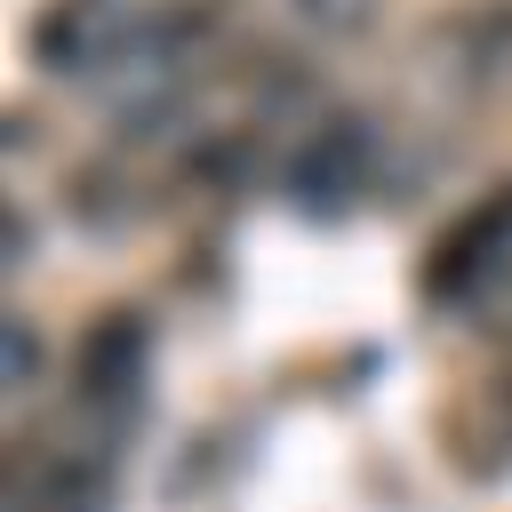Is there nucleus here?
Masks as SVG:
<instances>
[{"label":"nucleus","instance_id":"obj_1","mask_svg":"<svg viewBox=\"0 0 512 512\" xmlns=\"http://www.w3.org/2000/svg\"><path fill=\"white\" fill-rule=\"evenodd\" d=\"M144 344V312H104L72 352V400L96 416L104 440H120L128 416L144 408Z\"/></svg>","mask_w":512,"mask_h":512},{"label":"nucleus","instance_id":"obj_2","mask_svg":"<svg viewBox=\"0 0 512 512\" xmlns=\"http://www.w3.org/2000/svg\"><path fill=\"white\" fill-rule=\"evenodd\" d=\"M128 24H136L128 0H48V8L32 16V56H40L48 72H80V80H96V72L120 64Z\"/></svg>","mask_w":512,"mask_h":512},{"label":"nucleus","instance_id":"obj_3","mask_svg":"<svg viewBox=\"0 0 512 512\" xmlns=\"http://www.w3.org/2000/svg\"><path fill=\"white\" fill-rule=\"evenodd\" d=\"M368 168H376V128H368L360 112H336V120H320L312 144L296 152L288 192H296L304 216H336V208L368 184Z\"/></svg>","mask_w":512,"mask_h":512},{"label":"nucleus","instance_id":"obj_4","mask_svg":"<svg viewBox=\"0 0 512 512\" xmlns=\"http://www.w3.org/2000/svg\"><path fill=\"white\" fill-rule=\"evenodd\" d=\"M504 256H512V184L496 192V200H480L440 248H432V272H424V296H472V288H488L496 272H504Z\"/></svg>","mask_w":512,"mask_h":512},{"label":"nucleus","instance_id":"obj_5","mask_svg":"<svg viewBox=\"0 0 512 512\" xmlns=\"http://www.w3.org/2000/svg\"><path fill=\"white\" fill-rule=\"evenodd\" d=\"M296 16L320 32V40H360L376 24V0H296Z\"/></svg>","mask_w":512,"mask_h":512},{"label":"nucleus","instance_id":"obj_6","mask_svg":"<svg viewBox=\"0 0 512 512\" xmlns=\"http://www.w3.org/2000/svg\"><path fill=\"white\" fill-rule=\"evenodd\" d=\"M32 368H40V336H32V320H8V384L32 392Z\"/></svg>","mask_w":512,"mask_h":512}]
</instances>
